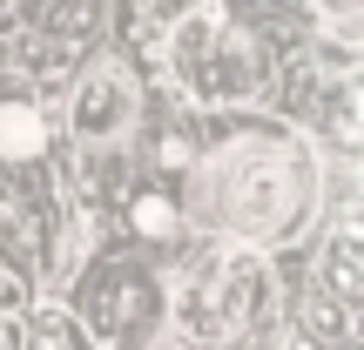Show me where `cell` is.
<instances>
[{"instance_id": "13", "label": "cell", "mask_w": 364, "mask_h": 350, "mask_svg": "<svg viewBox=\"0 0 364 350\" xmlns=\"http://www.w3.org/2000/svg\"><path fill=\"white\" fill-rule=\"evenodd\" d=\"M0 350H21V330L14 324H0Z\"/></svg>"}, {"instance_id": "5", "label": "cell", "mask_w": 364, "mask_h": 350, "mask_svg": "<svg viewBox=\"0 0 364 350\" xmlns=\"http://www.w3.org/2000/svg\"><path fill=\"white\" fill-rule=\"evenodd\" d=\"M129 121H135V81L122 75V67H95L75 88V128L88 135V142H108V135H122Z\"/></svg>"}, {"instance_id": "9", "label": "cell", "mask_w": 364, "mask_h": 350, "mask_svg": "<svg viewBox=\"0 0 364 350\" xmlns=\"http://www.w3.org/2000/svg\"><path fill=\"white\" fill-rule=\"evenodd\" d=\"M304 330H311V337H331V344L351 337V324H344V303H338V297H311V303H304Z\"/></svg>"}, {"instance_id": "4", "label": "cell", "mask_w": 364, "mask_h": 350, "mask_svg": "<svg viewBox=\"0 0 364 350\" xmlns=\"http://www.w3.org/2000/svg\"><path fill=\"white\" fill-rule=\"evenodd\" d=\"M88 337H108L122 350H135L142 337H156L162 324V283L135 263H102V270L81 283V317H75Z\"/></svg>"}, {"instance_id": "6", "label": "cell", "mask_w": 364, "mask_h": 350, "mask_svg": "<svg viewBox=\"0 0 364 350\" xmlns=\"http://www.w3.org/2000/svg\"><path fill=\"white\" fill-rule=\"evenodd\" d=\"M324 297H338V303L364 297V249H358L351 222H344V229L331 236V249H324Z\"/></svg>"}, {"instance_id": "11", "label": "cell", "mask_w": 364, "mask_h": 350, "mask_svg": "<svg viewBox=\"0 0 364 350\" xmlns=\"http://www.w3.org/2000/svg\"><path fill=\"white\" fill-rule=\"evenodd\" d=\"M317 13H324L338 34H358V13H364V0H311Z\"/></svg>"}, {"instance_id": "3", "label": "cell", "mask_w": 364, "mask_h": 350, "mask_svg": "<svg viewBox=\"0 0 364 350\" xmlns=\"http://www.w3.org/2000/svg\"><path fill=\"white\" fill-rule=\"evenodd\" d=\"M270 310V276L257 256H216L182 297V330L196 344H236Z\"/></svg>"}, {"instance_id": "15", "label": "cell", "mask_w": 364, "mask_h": 350, "mask_svg": "<svg viewBox=\"0 0 364 350\" xmlns=\"http://www.w3.org/2000/svg\"><path fill=\"white\" fill-rule=\"evenodd\" d=\"M162 350H182V344H162Z\"/></svg>"}, {"instance_id": "2", "label": "cell", "mask_w": 364, "mask_h": 350, "mask_svg": "<svg viewBox=\"0 0 364 350\" xmlns=\"http://www.w3.org/2000/svg\"><path fill=\"white\" fill-rule=\"evenodd\" d=\"M169 75L196 102H243L263 81V48H257L250 27L230 21L223 0H203V7L182 13L176 34H169Z\"/></svg>"}, {"instance_id": "8", "label": "cell", "mask_w": 364, "mask_h": 350, "mask_svg": "<svg viewBox=\"0 0 364 350\" xmlns=\"http://www.w3.org/2000/svg\"><path fill=\"white\" fill-rule=\"evenodd\" d=\"M129 229H135V236H149V243H169V236L182 229L176 195H169V189H142V195L129 202Z\"/></svg>"}, {"instance_id": "14", "label": "cell", "mask_w": 364, "mask_h": 350, "mask_svg": "<svg viewBox=\"0 0 364 350\" xmlns=\"http://www.w3.org/2000/svg\"><path fill=\"white\" fill-rule=\"evenodd\" d=\"M331 350H364V344H358V337H338V344H331Z\"/></svg>"}, {"instance_id": "7", "label": "cell", "mask_w": 364, "mask_h": 350, "mask_svg": "<svg viewBox=\"0 0 364 350\" xmlns=\"http://www.w3.org/2000/svg\"><path fill=\"white\" fill-rule=\"evenodd\" d=\"M48 148V121L34 102H0V155L7 162H34Z\"/></svg>"}, {"instance_id": "1", "label": "cell", "mask_w": 364, "mask_h": 350, "mask_svg": "<svg viewBox=\"0 0 364 350\" xmlns=\"http://www.w3.org/2000/svg\"><path fill=\"white\" fill-rule=\"evenodd\" d=\"M209 209L243 243H290L317 209V169L290 135H236L209 155Z\"/></svg>"}, {"instance_id": "12", "label": "cell", "mask_w": 364, "mask_h": 350, "mask_svg": "<svg viewBox=\"0 0 364 350\" xmlns=\"http://www.w3.org/2000/svg\"><path fill=\"white\" fill-rule=\"evenodd\" d=\"M7 303H21V276H14V270H0V310H7Z\"/></svg>"}, {"instance_id": "10", "label": "cell", "mask_w": 364, "mask_h": 350, "mask_svg": "<svg viewBox=\"0 0 364 350\" xmlns=\"http://www.w3.org/2000/svg\"><path fill=\"white\" fill-rule=\"evenodd\" d=\"M331 142H338V148H358V88H351V81L331 94Z\"/></svg>"}]
</instances>
